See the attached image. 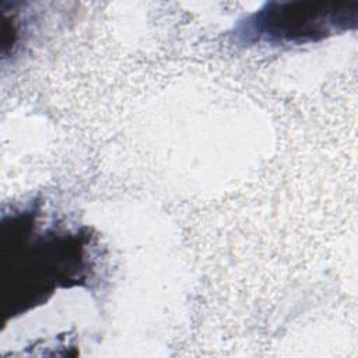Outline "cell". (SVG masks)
Instances as JSON below:
<instances>
[{
  "label": "cell",
  "instance_id": "7a4b0ae2",
  "mask_svg": "<svg viewBox=\"0 0 358 358\" xmlns=\"http://www.w3.org/2000/svg\"><path fill=\"white\" fill-rule=\"evenodd\" d=\"M357 1H268L235 31L243 43L302 45L357 27Z\"/></svg>",
  "mask_w": 358,
  "mask_h": 358
},
{
  "label": "cell",
  "instance_id": "6da1fadb",
  "mask_svg": "<svg viewBox=\"0 0 358 358\" xmlns=\"http://www.w3.org/2000/svg\"><path fill=\"white\" fill-rule=\"evenodd\" d=\"M36 210L1 221V292L11 316L43 302L56 288L85 285L92 277V235L36 228Z\"/></svg>",
  "mask_w": 358,
  "mask_h": 358
}]
</instances>
